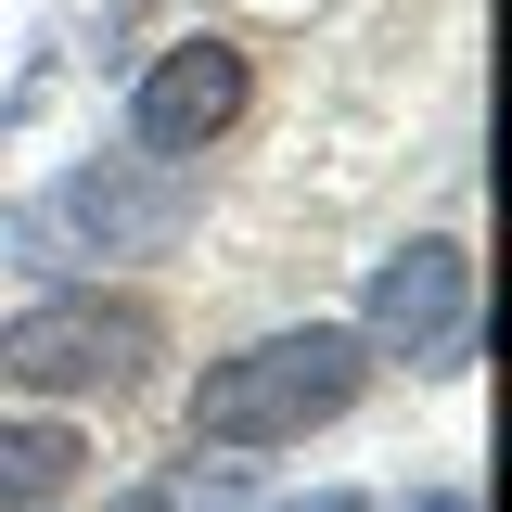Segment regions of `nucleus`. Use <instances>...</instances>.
<instances>
[{
    "label": "nucleus",
    "mask_w": 512,
    "mask_h": 512,
    "mask_svg": "<svg viewBox=\"0 0 512 512\" xmlns=\"http://www.w3.org/2000/svg\"><path fill=\"white\" fill-rule=\"evenodd\" d=\"M410 512H474V487H423V500H410Z\"/></svg>",
    "instance_id": "nucleus-9"
},
{
    "label": "nucleus",
    "mask_w": 512,
    "mask_h": 512,
    "mask_svg": "<svg viewBox=\"0 0 512 512\" xmlns=\"http://www.w3.org/2000/svg\"><path fill=\"white\" fill-rule=\"evenodd\" d=\"M359 346H372V372H410V384H461L474 372V256L423 231V244H397L372 269V295L346 320Z\"/></svg>",
    "instance_id": "nucleus-4"
},
{
    "label": "nucleus",
    "mask_w": 512,
    "mask_h": 512,
    "mask_svg": "<svg viewBox=\"0 0 512 512\" xmlns=\"http://www.w3.org/2000/svg\"><path fill=\"white\" fill-rule=\"evenodd\" d=\"M359 397H372V346L346 320H282V333H256V346L192 372L180 423H192V448H308Z\"/></svg>",
    "instance_id": "nucleus-1"
},
{
    "label": "nucleus",
    "mask_w": 512,
    "mask_h": 512,
    "mask_svg": "<svg viewBox=\"0 0 512 512\" xmlns=\"http://www.w3.org/2000/svg\"><path fill=\"white\" fill-rule=\"evenodd\" d=\"M77 474H90L77 423H0V512H64Z\"/></svg>",
    "instance_id": "nucleus-6"
},
{
    "label": "nucleus",
    "mask_w": 512,
    "mask_h": 512,
    "mask_svg": "<svg viewBox=\"0 0 512 512\" xmlns=\"http://www.w3.org/2000/svg\"><path fill=\"white\" fill-rule=\"evenodd\" d=\"M282 512H372L359 487H308V500H282Z\"/></svg>",
    "instance_id": "nucleus-8"
},
{
    "label": "nucleus",
    "mask_w": 512,
    "mask_h": 512,
    "mask_svg": "<svg viewBox=\"0 0 512 512\" xmlns=\"http://www.w3.org/2000/svg\"><path fill=\"white\" fill-rule=\"evenodd\" d=\"M103 512H231V474H205V461H167V474H141V487H116Z\"/></svg>",
    "instance_id": "nucleus-7"
},
{
    "label": "nucleus",
    "mask_w": 512,
    "mask_h": 512,
    "mask_svg": "<svg viewBox=\"0 0 512 512\" xmlns=\"http://www.w3.org/2000/svg\"><path fill=\"white\" fill-rule=\"evenodd\" d=\"M192 218H205L192 167L103 154V167H64L39 205H13V244H26V269H141V256H180Z\"/></svg>",
    "instance_id": "nucleus-3"
},
{
    "label": "nucleus",
    "mask_w": 512,
    "mask_h": 512,
    "mask_svg": "<svg viewBox=\"0 0 512 512\" xmlns=\"http://www.w3.org/2000/svg\"><path fill=\"white\" fill-rule=\"evenodd\" d=\"M154 372H167V308H154V295L64 282V295H39V308H13V320H0V384H13V397L128 410Z\"/></svg>",
    "instance_id": "nucleus-2"
},
{
    "label": "nucleus",
    "mask_w": 512,
    "mask_h": 512,
    "mask_svg": "<svg viewBox=\"0 0 512 512\" xmlns=\"http://www.w3.org/2000/svg\"><path fill=\"white\" fill-rule=\"evenodd\" d=\"M244 116H256V52H244V39H218V26H180L167 52L128 77V154H154V167L218 154Z\"/></svg>",
    "instance_id": "nucleus-5"
}]
</instances>
